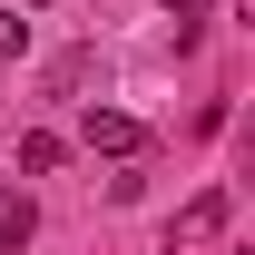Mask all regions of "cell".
Returning <instances> with one entry per match:
<instances>
[{"label":"cell","instance_id":"6da1fadb","mask_svg":"<svg viewBox=\"0 0 255 255\" xmlns=\"http://www.w3.org/2000/svg\"><path fill=\"white\" fill-rule=\"evenodd\" d=\"M89 147H108V157H137V147H147V128L128 118V108H89Z\"/></svg>","mask_w":255,"mask_h":255},{"label":"cell","instance_id":"7a4b0ae2","mask_svg":"<svg viewBox=\"0 0 255 255\" xmlns=\"http://www.w3.org/2000/svg\"><path fill=\"white\" fill-rule=\"evenodd\" d=\"M216 226H226V187H206V196L187 206V216H177V246H196V236H216Z\"/></svg>","mask_w":255,"mask_h":255},{"label":"cell","instance_id":"3957f363","mask_svg":"<svg viewBox=\"0 0 255 255\" xmlns=\"http://www.w3.org/2000/svg\"><path fill=\"white\" fill-rule=\"evenodd\" d=\"M0 59H20V20H10V10H0Z\"/></svg>","mask_w":255,"mask_h":255},{"label":"cell","instance_id":"277c9868","mask_svg":"<svg viewBox=\"0 0 255 255\" xmlns=\"http://www.w3.org/2000/svg\"><path fill=\"white\" fill-rule=\"evenodd\" d=\"M167 10H177V20H196V10H206V0H167Z\"/></svg>","mask_w":255,"mask_h":255}]
</instances>
